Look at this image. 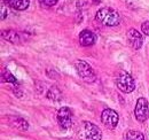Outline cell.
I'll return each instance as SVG.
<instances>
[{"mask_svg": "<svg viewBox=\"0 0 149 140\" xmlns=\"http://www.w3.org/2000/svg\"><path fill=\"white\" fill-rule=\"evenodd\" d=\"M101 122L107 129H110V130L116 129V126L118 125V122H119L118 113L113 109L106 108L101 113Z\"/></svg>", "mask_w": 149, "mask_h": 140, "instance_id": "cell-6", "label": "cell"}, {"mask_svg": "<svg viewBox=\"0 0 149 140\" xmlns=\"http://www.w3.org/2000/svg\"><path fill=\"white\" fill-rule=\"evenodd\" d=\"M134 115L139 123H143L148 120L149 117V106L147 99L139 98L136 101V105L134 108Z\"/></svg>", "mask_w": 149, "mask_h": 140, "instance_id": "cell-7", "label": "cell"}, {"mask_svg": "<svg viewBox=\"0 0 149 140\" xmlns=\"http://www.w3.org/2000/svg\"><path fill=\"white\" fill-rule=\"evenodd\" d=\"M7 12H8V10H7L6 6H5V4L2 2V4H1V20H2V21L6 20V18H7V15H8Z\"/></svg>", "mask_w": 149, "mask_h": 140, "instance_id": "cell-17", "label": "cell"}, {"mask_svg": "<svg viewBox=\"0 0 149 140\" xmlns=\"http://www.w3.org/2000/svg\"><path fill=\"white\" fill-rule=\"evenodd\" d=\"M1 82H2V83H12V84H14V85H17L16 78H15L9 71H7V70H6V72H5V70H3L2 74H1Z\"/></svg>", "mask_w": 149, "mask_h": 140, "instance_id": "cell-13", "label": "cell"}, {"mask_svg": "<svg viewBox=\"0 0 149 140\" xmlns=\"http://www.w3.org/2000/svg\"><path fill=\"white\" fill-rule=\"evenodd\" d=\"M3 4L8 5L15 10H25L29 7V0H3Z\"/></svg>", "mask_w": 149, "mask_h": 140, "instance_id": "cell-11", "label": "cell"}, {"mask_svg": "<svg viewBox=\"0 0 149 140\" xmlns=\"http://www.w3.org/2000/svg\"><path fill=\"white\" fill-rule=\"evenodd\" d=\"M116 84L123 93H131L135 88V82L133 77L126 71H120L116 77Z\"/></svg>", "mask_w": 149, "mask_h": 140, "instance_id": "cell-4", "label": "cell"}, {"mask_svg": "<svg viewBox=\"0 0 149 140\" xmlns=\"http://www.w3.org/2000/svg\"><path fill=\"white\" fill-rule=\"evenodd\" d=\"M1 37L2 39L12 43V44H19L21 43V37L19 32H16L15 30L8 29V30H2L1 31Z\"/></svg>", "mask_w": 149, "mask_h": 140, "instance_id": "cell-10", "label": "cell"}, {"mask_svg": "<svg viewBox=\"0 0 149 140\" xmlns=\"http://www.w3.org/2000/svg\"><path fill=\"white\" fill-rule=\"evenodd\" d=\"M95 20L106 27H116L119 24L120 18L117 10L112 9L110 7H103L97 10Z\"/></svg>", "mask_w": 149, "mask_h": 140, "instance_id": "cell-2", "label": "cell"}, {"mask_svg": "<svg viewBox=\"0 0 149 140\" xmlns=\"http://www.w3.org/2000/svg\"><path fill=\"white\" fill-rule=\"evenodd\" d=\"M96 36L94 35L91 30H83L80 34H79V43L81 46H85V47H88V46H93L94 44L96 43Z\"/></svg>", "mask_w": 149, "mask_h": 140, "instance_id": "cell-9", "label": "cell"}, {"mask_svg": "<svg viewBox=\"0 0 149 140\" xmlns=\"http://www.w3.org/2000/svg\"><path fill=\"white\" fill-rule=\"evenodd\" d=\"M141 31H142L143 35L149 37V21H146V22H143L141 24Z\"/></svg>", "mask_w": 149, "mask_h": 140, "instance_id": "cell-16", "label": "cell"}, {"mask_svg": "<svg viewBox=\"0 0 149 140\" xmlns=\"http://www.w3.org/2000/svg\"><path fill=\"white\" fill-rule=\"evenodd\" d=\"M42 6H46V7H51V6H54L58 0H38Z\"/></svg>", "mask_w": 149, "mask_h": 140, "instance_id": "cell-15", "label": "cell"}, {"mask_svg": "<svg viewBox=\"0 0 149 140\" xmlns=\"http://www.w3.org/2000/svg\"><path fill=\"white\" fill-rule=\"evenodd\" d=\"M126 38H127V43L132 47V50L138 51L143 45V36L135 29H130L126 34Z\"/></svg>", "mask_w": 149, "mask_h": 140, "instance_id": "cell-8", "label": "cell"}, {"mask_svg": "<svg viewBox=\"0 0 149 140\" xmlns=\"http://www.w3.org/2000/svg\"><path fill=\"white\" fill-rule=\"evenodd\" d=\"M14 120V123H12L13 124V126H15V129H17V130H21V131H26L28 130V123L25 120H23V118H19V117H15V118H13Z\"/></svg>", "mask_w": 149, "mask_h": 140, "instance_id": "cell-14", "label": "cell"}, {"mask_svg": "<svg viewBox=\"0 0 149 140\" xmlns=\"http://www.w3.org/2000/svg\"><path fill=\"white\" fill-rule=\"evenodd\" d=\"M74 69L77 71L78 76L86 83H93L94 80L96 79L92 67L87 62H85L83 60H77L74 62Z\"/></svg>", "mask_w": 149, "mask_h": 140, "instance_id": "cell-3", "label": "cell"}, {"mask_svg": "<svg viewBox=\"0 0 149 140\" xmlns=\"http://www.w3.org/2000/svg\"><path fill=\"white\" fill-rule=\"evenodd\" d=\"M125 140H145L143 133H141L140 131H135V130H129L125 133Z\"/></svg>", "mask_w": 149, "mask_h": 140, "instance_id": "cell-12", "label": "cell"}, {"mask_svg": "<svg viewBox=\"0 0 149 140\" xmlns=\"http://www.w3.org/2000/svg\"><path fill=\"white\" fill-rule=\"evenodd\" d=\"M57 122L62 130H69L74 124V115L70 108L61 107L57 111Z\"/></svg>", "mask_w": 149, "mask_h": 140, "instance_id": "cell-5", "label": "cell"}, {"mask_svg": "<svg viewBox=\"0 0 149 140\" xmlns=\"http://www.w3.org/2000/svg\"><path fill=\"white\" fill-rule=\"evenodd\" d=\"M77 137L79 140H101L102 132L97 125L92 122L83 121L77 130Z\"/></svg>", "mask_w": 149, "mask_h": 140, "instance_id": "cell-1", "label": "cell"}]
</instances>
